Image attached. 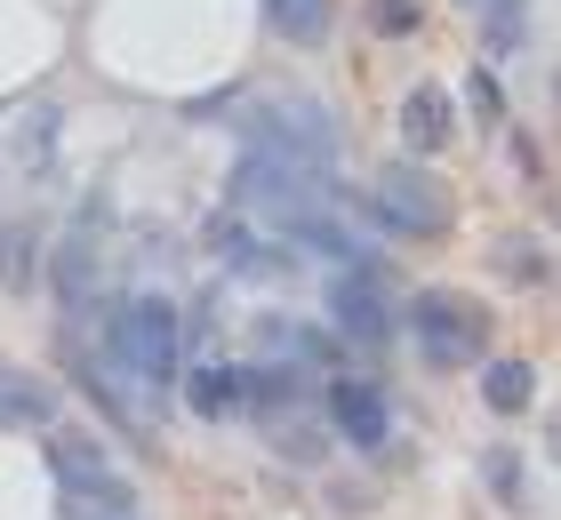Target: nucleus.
<instances>
[{
	"mask_svg": "<svg viewBox=\"0 0 561 520\" xmlns=\"http://www.w3.org/2000/svg\"><path fill=\"white\" fill-rule=\"evenodd\" d=\"M105 353H113L121 377H137V393H169L176 369H185V321H176L169 297H137V304L113 312Z\"/></svg>",
	"mask_w": 561,
	"mask_h": 520,
	"instance_id": "nucleus-1",
	"label": "nucleus"
},
{
	"mask_svg": "<svg viewBox=\"0 0 561 520\" xmlns=\"http://www.w3.org/2000/svg\"><path fill=\"white\" fill-rule=\"evenodd\" d=\"M41 464H48V481H57V497H65V512H121L129 520L137 512V488L121 481V464L96 449L89 432H57L48 425V440H41Z\"/></svg>",
	"mask_w": 561,
	"mask_h": 520,
	"instance_id": "nucleus-2",
	"label": "nucleus"
},
{
	"mask_svg": "<svg viewBox=\"0 0 561 520\" xmlns=\"http://www.w3.org/2000/svg\"><path fill=\"white\" fill-rule=\"evenodd\" d=\"M410 336H417V353L433 369H466V360H481V345H490V321H481V304L433 289V297L410 304Z\"/></svg>",
	"mask_w": 561,
	"mask_h": 520,
	"instance_id": "nucleus-3",
	"label": "nucleus"
},
{
	"mask_svg": "<svg viewBox=\"0 0 561 520\" xmlns=\"http://www.w3.org/2000/svg\"><path fill=\"white\" fill-rule=\"evenodd\" d=\"M369 217L386 224V232H410V241H425V232H442L449 224V200L433 193V176L417 161H393V169H377V185H369Z\"/></svg>",
	"mask_w": 561,
	"mask_h": 520,
	"instance_id": "nucleus-4",
	"label": "nucleus"
},
{
	"mask_svg": "<svg viewBox=\"0 0 561 520\" xmlns=\"http://www.w3.org/2000/svg\"><path fill=\"white\" fill-rule=\"evenodd\" d=\"M321 304H329V321H337V336H353V345H386V336L401 328L386 289H377V273H329Z\"/></svg>",
	"mask_w": 561,
	"mask_h": 520,
	"instance_id": "nucleus-5",
	"label": "nucleus"
},
{
	"mask_svg": "<svg viewBox=\"0 0 561 520\" xmlns=\"http://www.w3.org/2000/svg\"><path fill=\"white\" fill-rule=\"evenodd\" d=\"M329 416H337V432L362 457H377L393 440V408H386V393H377L369 377H329Z\"/></svg>",
	"mask_w": 561,
	"mask_h": 520,
	"instance_id": "nucleus-6",
	"label": "nucleus"
},
{
	"mask_svg": "<svg viewBox=\"0 0 561 520\" xmlns=\"http://www.w3.org/2000/svg\"><path fill=\"white\" fill-rule=\"evenodd\" d=\"M449 128H457V104L433 89V81H417L410 96H401V137H410V152H442Z\"/></svg>",
	"mask_w": 561,
	"mask_h": 520,
	"instance_id": "nucleus-7",
	"label": "nucleus"
},
{
	"mask_svg": "<svg viewBox=\"0 0 561 520\" xmlns=\"http://www.w3.org/2000/svg\"><path fill=\"white\" fill-rule=\"evenodd\" d=\"M209 249H217V265L233 273V280H273V273H289L265 232H241V224H217V232H209Z\"/></svg>",
	"mask_w": 561,
	"mask_h": 520,
	"instance_id": "nucleus-8",
	"label": "nucleus"
},
{
	"mask_svg": "<svg viewBox=\"0 0 561 520\" xmlns=\"http://www.w3.org/2000/svg\"><path fill=\"white\" fill-rule=\"evenodd\" d=\"M48 416H57V384H41L24 369L0 377V425H48Z\"/></svg>",
	"mask_w": 561,
	"mask_h": 520,
	"instance_id": "nucleus-9",
	"label": "nucleus"
},
{
	"mask_svg": "<svg viewBox=\"0 0 561 520\" xmlns=\"http://www.w3.org/2000/svg\"><path fill=\"white\" fill-rule=\"evenodd\" d=\"M529 393H538V369H529V360H497V369L481 377V401H490L497 416H522Z\"/></svg>",
	"mask_w": 561,
	"mask_h": 520,
	"instance_id": "nucleus-10",
	"label": "nucleus"
},
{
	"mask_svg": "<svg viewBox=\"0 0 561 520\" xmlns=\"http://www.w3.org/2000/svg\"><path fill=\"white\" fill-rule=\"evenodd\" d=\"M185 401H193L201 416H233V408H241V369H193V377H185Z\"/></svg>",
	"mask_w": 561,
	"mask_h": 520,
	"instance_id": "nucleus-11",
	"label": "nucleus"
},
{
	"mask_svg": "<svg viewBox=\"0 0 561 520\" xmlns=\"http://www.w3.org/2000/svg\"><path fill=\"white\" fill-rule=\"evenodd\" d=\"M89 289H96V256H89V241H65V249H57V297H65V312H81Z\"/></svg>",
	"mask_w": 561,
	"mask_h": 520,
	"instance_id": "nucleus-12",
	"label": "nucleus"
},
{
	"mask_svg": "<svg viewBox=\"0 0 561 520\" xmlns=\"http://www.w3.org/2000/svg\"><path fill=\"white\" fill-rule=\"evenodd\" d=\"M497 273L514 280V289H538L546 280V249L529 241V232H514V241H497Z\"/></svg>",
	"mask_w": 561,
	"mask_h": 520,
	"instance_id": "nucleus-13",
	"label": "nucleus"
},
{
	"mask_svg": "<svg viewBox=\"0 0 561 520\" xmlns=\"http://www.w3.org/2000/svg\"><path fill=\"white\" fill-rule=\"evenodd\" d=\"M265 16H273L289 41H321V24H329V0H265Z\"/></svg>",
	"mask_w": 561,
	"mask_h": 520,
	"instance_id": "nucleus-14",
	"label": "nucleus"
},
{
	"mask_svg": "<svg viewBox=\"0 0 561 520\" xmlns=\"http://www.w3.org/2000/svg\"><path fill=\"white\" fill-rule=\"evenodd\" d=\"M481 41H490V48H514V41H522V0H490V9H481Z\"/></svg>",
	"mask_w": 561,
	"mask_h": 520,
	"instance_id": "nucleus-15",
	"label": "nucleus"
},
{
	"mask_svg": "<svg viewBox=\"0 0 561 520\" xmlns=\"http://www.w3.org/2000/svg\"><path fill=\"white\" fill-rule=\"evenodd\" d=\"M481 481H490V497L514 505L522 497V457H490V464H481Z\"/></svg>",
	"mask_w": 561,
	"mask_h": 520,
	"instance_id": "nucleus-16",
	"label": "nucleus"
},
{
	"mask_svg": "<svg viewBox=\"0 0 561 520\" xmlns=\"http://www.w3.org/2000/svg\"><path fill=\"white\" fill-rule=\"evenodd\" d=\"M377 33H410V24H417V0H377Z\"/></svg>",
	"mask_w": 561,
	"mask_h": 520,
	"instance_id": "nucleus-17",
	"label": "nucleus"
}]
</instances>
